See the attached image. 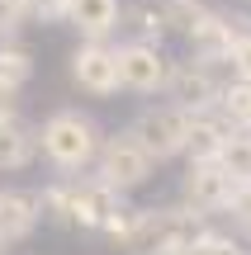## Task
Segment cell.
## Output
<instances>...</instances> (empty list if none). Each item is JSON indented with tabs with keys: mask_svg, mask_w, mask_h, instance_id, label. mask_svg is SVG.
<instances>
[{
	"mask_svg": "<svg viewBox=\"0 0 251 255\" xmlns=\"http://www.w3.org/2000/svg\"><path fill=\"white\" fill-rule=\"evenodd\" d=\"M199 232H204V218H195L180 203H171V208H133L119 246L128 255H180Z\"/></svg>",
	"mask_w": 251,
	"mask_h": 255,
	"instance_id": "cell-1",
	"label": "cell"
},
{
	"mask_svg": "<svg viewBox=\"0 0 251 255\" xmlns=\"http://www.w3.org/2000/svg\"><path fill=\"white\" fill-rule=\"evenodd\" d=\"M33 132H38V151H43L57 170H85V165H95V151H100V142H104L100 123H95L90 114H81V109L47 114V123L33 128Z\"/></svg>",
	"mask_w": 251,
	"mask_h": 255,
	"instance_id": "cell-2",
	"label": "cell"
},
{
	"mask_svg": "<svg viewBox=\"0 0 251 255\" xmlns=\"http://www.w3.org/2000/svg\"><path fill=\"white\" fill-rule=\"evenodd\" d=\"M62 184H66V222H71V227L104 232V237H114V241L123 237V227H128V218H133L123 194L104 189L95 175H85V180H62Z\"/></svg>",
	"mask_w": 251,
	"mask_h": 255,
	"instance_id": "cell-3",
	"label": "cell"
},
{
	"mask_svg": "<svg viewBox=\"0 0 251 255\" xmlns=\"http://www.w3.org/2000/svg\"><path fill=\"white\" fill-rule=\"evenodd\" d=\"M152 156L142 151L138 142H133L128 132H119V137H104L100 142V151H95V180L104 184V189H114V194H133V189H142V184L152 180Z\"/></svg>",
	"mask_w": 251,
	"mask_h": 255,
	"instance_id": "cell-4",
	"label": "cell"
},
{
	"mask_svg": "<svg viewBox=\"0 0 251 255\" xmlns=\"http://www.w3.org/2000/svg\"><path fill=\"white\" fill-rule=\"evenodd\" d=\"M128 137L157 161H171V156H185V137H190V114L176 109V104H152L133 119Z\"/></svg>",
	"mask_w": 251,
	"mask_h": 255,
	"instance_id": "cell-5",
	"label": "cell"
},
{
	"mask_svg": "<svg viewBox=\"0 0 251 255\" xmlns=\"http://www.w3.org/2000/svg\"><path fill=\"white\" fill-rule=\"evenodd\" d=\"M114 66H119V90H133V95H157L171 71L166 52L157 43H138V38L114 47Z\"/></svg>",
	"mask_w": 251,
	"mask_h": 255,
	"instance_id": "cell-6",
	"label": "cell"
},
{
	"mask_svg": "<svg viewBox=\"0 0 251 255\" xmlns=\"http://www.w3.org/2000/svg\"><path fill=\"white\" fill-rule=\"evenodd\" d=\"M161 90L171 95V104H176V109H185L190 119H195V114H214L218 90H223V85L214 81V66H199V62H171L166 85H161Z\"/></svg>",
	"mask_w": 251,
	"mask_h": 255,
	"instance_id": "cell-7",
	"label": "cell"
},
{
	"mask_svg": "<svg viewBox=\"0 0 251 255\" xmlns=\"http://www.w3.org/2000/svg\"><path fill=\"white\" fill-rule=\"evenodd\" d=\"M233 189H237V184L228 180L214 161H209V165H190L185 180H180V208H190L195 218H214V213L228 208Z\"/></svg>",
	"mask_w": 251,
	"mask_h": 255,
	"instance_id": "cell-8",
	"label": "cell"
},
{
	"mask_svg": "<svg viewBox=\"0 0 251 255\" xmlns=\"http://www.w3.org/2000/svg\"><path fill=\"white\" fill-rule=\"evenodd\" d=\"M71 81L85 95H114L119 90V66H114V47L109 43H81L71 52Z\"/></svg>",
	"mask_w": 251,
	"mask_h": 255,
	"instance_id": "cell-9",
	"label": "cell"
},
{
	"mask_svg": "<svg viewBox=\"0 0 251 255\" xmlns=\"http://www.w3.org/2000/svg\"><path fill=\"white\" fill-rule=\"evenodd\" d=\"M233 38H237V24H233V19H223L218 9H209V14L185 33V43H190V62H199V66H218V62H228V52H233Z\"/></svg>",
	"mask_w": 251,
	"mask_h": 255,
	"instance_id": "cell-10",
	"label": "cell"
},
{
	"mask_svg": "<svg viewBox=\"0 0 251 255\" xmlns=\"http://www.w3.org/2000/svg\"><path fill=\"white\" fill-rule=\"evenodd\" d=\"M43 222L38 213V189H0V246L28 241Z\"/></svg>",
	"mask_w": 251,
	"mask_h": 255,
	"instance_id": "cell-11",
	"label": "cell"
},
{
	"mask_svg": "<svg viewBox=\"0 0 251 255\" xmlns=\"http://www.w3.org/2000/svg\"><path fill=\"white\" fill-rule=\"evenodd\" d=\"M62 19L71 28H81L85 43H104V38L123 24V9H119V0H66Z\"/></svg>",
	"mask_w": 251,
	"mask_h": 255,
	"instance_id": "cell-12",
	"label": "cell"
},
{
	"mask_svg": "<svg viewBox=\"0 0 251 255\" xmlns=\"http://www.w3.org/2000/svg\"><path fill=\"white\" fill-rule=\"evenodd\" d=\"M38 156V132L19 114L0 119V170H28Z\"/></svg>",
	"mask_w": 251,
	"mask_h": 255,
	"instance_id": "cell-13",
	"label": "cell"
},
{
	"mask_svg": "<svg viewBox=\"0 0 251 255\" xmlns=\"http://www.w3.org/2000/svg\"><path fill=\"white\" fill-rule=\"evenodd\" d=\"M223 137H228V123L218 119V114H195V119H190V137H185V161H190V165L218 161Z\"/></svg>",
	"mask_w": 251,
	"mask_h": 255,
	"instance_id": "cell-14",
	"label": "cell"
},
{
	"mask_svg": "<svg viewBox=\"0 0 251 255\" xmlns=\"http://www.w3.org/2000/svg\"><path fill=\"white\" fill-rule=\"evenodd\" d=\"M214 114L228 123V132H251V85H242V81H228L223 90H218Z\"/></svg>",
	"mask_w": 251,
	"mask_h": 255,
	"instance_id": "cell-15",
	"label": "cell"
},
{
	"mask_svg": "<svg viewBox=\"0 0 251 255\" xmlns=\"http://www.w3.org/2000/svg\"><path fill=\"white\" fill-rule=\"evenodd\" d=\"M214 165L233 184H251V132H228L223 137V151H218Z\"/></svg>",
	"mask_w": 251,
	"mask_h": 255,
	"instance_id": "cell-16",
	"label": "cell"
},
{
	"mask_svg": "<svg viewBox=\"0 0 251 255\" xmlns=\"http://www.w3.org/2000/svg\"><path fill=\"white\" fill-rule=\"evenodd\" d=\"M28 81H33V52L24 43H0V85L19 95Z\"/></svg>",
	"mask_w": 251,
	"mask_h": 255,
	"instance_id": "cell-17",
	"label": "cell"
},
{
	"mask_svg": "<svg viewBox=\"0 0 251 255\" xmlns=\"http://www.w3.org/2000/svg\"><path fill=\"white\" fill-rule=\"evenodd\" d=\"M157 14H161V33H166V28H176V33H190V28H195L199 19L209 14V5H204V0H161Z\"/></svg>",
	"mask_w": 251,
	"mask_h": 255,
	"instance_id": "cell-18",
	"label": "cell"
},
{
	"mask_svg": "<svg viewBox=\"0 0 251 255\" xmlns=\"http://www.w3.org/2000/svg\"><path fill=\"white\" fill-rule=\"evenodd\" d=\"M180 255H247L237 237H223V232H199Z\"/></svg>",
	"mask_w": 251,
	"mask_h": 255,
	"instance_id": "cell-19",
	"label": "cell"
},
{
	"mask_svg": "<svg viewBox=\"0 0 251 255\" xmlns=\"http://www.w3.org/2000/svg\"><path fill=\"white\" fill-rule=\"evenodd\" d=\"M228 66H233V81L251 85V28H237L233 52H228Z\"/></svg>",
	"mask_w": 251,
	"mask_h": 255,
	"instance_id": "cell-20",
	"label": "cell"
},
{
	"mask_svg": "<svg viewBox=\"0 0 251 255\" xmlns=\"http://www.w3.org/2000/svg\"><path fill=\"white\" fill-rule=\"evenodd\" d=\"M223 213L233 218V227H237V232H247V237H251V184H237Z\"/></svg>",
	"mask_w": 251,
	"mask_h": 255,
	"instance_id": "cell-21",
	"label": "cell"
},
{
	"mask_svg": "<svg viewBox=\"0 0 251 255\" xmlns=\"http://www.w3.org/2000/svg\"><path fill=\"white\" fill-rule=\"evenodd\" d=\"M28 24L24 0H0V43H14V33Z\"/></svg>",
	"mask_w": 251,
	"mask_h": 255,
	"instance_id": "cell-22",
	"label": "cell"
},
{
	"mask_svg": "<svg viewBox=\"0 0 251 255\" xmlns=\"http://www.w3.org/2000/svg\"><path fill=\"white\" fill-rule=\"evenodd\" d=\"M24 14L38 19V24H57L66 14V0H24Z\"/></svg>",
	"mask_w": 251,
	"mask_h": 255,
	"instance_id": "cell-23",
	"label": "cell"
},
{
	"mask_svg": "<svg viewBox=\"0 0 251 255\" xmlns=\"http://www.w3.org/2000/svg\"><path fill=\"white\" fill-rule=\"evenodd\" d=\"M14 100H19V95L0 85V119H9V114H19V104H14Z\"/></svg>",
	"mask_w": 251,
	"mask_h": 255,
	"instance_id": "cell-24",
	"label": "cell"
},
{
	"mask_svg": "<svg viewBox=\"0 0 251 255\" xmlns=\"http://www.w3.org/2000/svg\"><path fill=\"white\" fill-rule=\"evenodd\" d=\"M0 255H5V246H0Z\"/></svg>",
	"mask_w": 251,
	"mask_h": 255,
	"instance_id": "cell-25",
	"label": "cell"
}]
</instances>
